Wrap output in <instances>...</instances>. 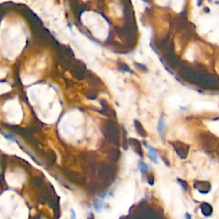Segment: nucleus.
<instances>
[{
	"label": "nucleus",
	"mask_w": 219,
	"mask_h": 219,
	"mask_svg": "<svg viewBox=\"0 0 219 219\" xmlns=\"http://www.w3.org/2000/svg\"><path fill=\"white\" fill-rule=\"evenodd\" d=\"M149 156L151 158V159L152 160L153 162L157 163V153L155 151V150L151 147H150V151H149Z\"/></svg>",
	"instance_id": "nucleus-1"
},
{
	"label": "nucleus",
	"mask_w": 219,
	"mask_h": 219,
	"mask_svg": "<svg viewBox=\"0 0 219 219\" xmlns=\"http://www.w3.org/2000/svg\"><path fill=\"white\" fill-rule=\"evenodd\" d=\"M102 205H103V204H102V202H95V204H94V208L95 210H97V211H100L101 208H102Z\"/></svg>",
	"instance_id": "nucleus-2"
},
{
	"label": "nucleus",
	"mask_w": 219,
	"mask_h": 219,
	"mask_svg": "<svg viewBox=\"0 0 219 219\" xmlns=\"http://www.w3.org/2000/svg\"><path fill=\"white\" fill-rule=\"evenodd\" d=\"M70 214H71V219H76V213L73 209L70 210Z\"/></svg>",
	"instance_id": "nucleus-3"
}]
</instances>
